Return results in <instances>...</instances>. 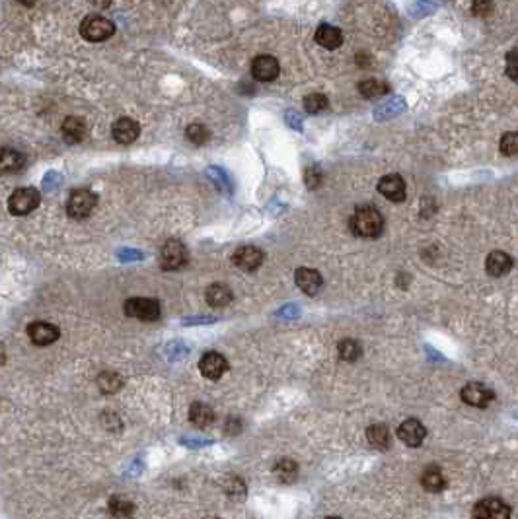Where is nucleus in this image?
I'll list each match as a JSON object with an SVG mask.
<instances>
[{
	"mask_svg": "<svg viewBox=\"0 0 518 519\" xmlns=\"http://www.w3.org/2000/svg\"><path fill=\"white\" fill-rule=\"evenodd\" d=\"M353 234L359 237H378L384 230V218L374 207H360L355 210L351 218Z\"/></svg>",
	"mask_w": 518,
	"mask_h": 519,
	"instance_id": "1",
	"label": "nucleus"
},
{
	"mask_svg": "<svg viewBox=\"0 0 518 519\" xmlns=\"http://www.w3.org/2000/svg\"><path fill=\"white\" fill-rule=\"evenodd\" d=\"M114 34H115L114 22L104 16H97V14L86 16L84 18V22L80 24V35H82L86 41H90V43H102V41L109 39Z\"/></svg>",
	"mask_w": 518,
	"mask_h": 519,
	"instance_id": "2",
	"label": "nucleus"
},
{
	"mask_svg": "<svg viewBox=\"0 0 518 519\" xmlns=\"http://www.w3.org/2000/svg\"><path fill=\"white\" fill-rule=\"evenodd\" d=\"M41 202V195L32 187H22L16 189L8 199V210L14 216H26L29 212H34Z\"/></svg>",
	"mask_w": 518,
	"mask_h": 519,
	"instance_id": "3",
	"label": "nucleus"
},
{
	"mask_svg": "<svg viewBox=\"0 0 518 519\" xmlns=\"http://www.w3.org/2000/svg\"><path fill=\"white\" fill-rule=\"evenodd\" d=\"M97 195L90 189H76L72 191L71 197L67 200V212L69 216L74 220H82L92 214V210L96 208Z\"/></svg>",
	"mask_w": 518,
	"mask_h": 519,
	"instance_id": "4",
	"label": "nucleus"
},
{
	"mask_svg": "<svg viewBox=\"0 0 518 519\" xmlns=\"http://www.w3.org/2000/svg\"><path fill=\"white\" fill-rule=\"evenodd\" d=\"M472 519H510V508L500 498L489 496L475 504Z\"/></svg>",
	"mask_w": 518,
	"mask_h": 519,
	"instance_id": "5",
	"label": "nucleus"
},
{
	"mask_svg": "<svg viewBox=\"0 0 518 519\" xmlns=\"http://www.w3.org/2000/svg\"><path fill=\"white\" fill-rule=\"evenodd\" d=\"M125 313L141 321H156L160 317V303L152 298H131L125 302Z\"/></svg>",
	"mask_w": 518,
	"mask_h": 519,
	"instance_id": "6",
	"label": "nucleus"
},
{
	"mask_svg": "<svg viewBox=\"0 0 518 519\" xmlns=\"http://www.w3.org/2000/svg\"><path fill=\"white\" fill-rule=\"evenodd\" d=\"M160 265L166 270H177L187 265V249L179 240H170L160 251Z\"/></svg>",
	"mask_w": 518,
	"mask_h": 519,
	"instance_id": "7",
	"label": "nucleus"
},
{
	"mask_svg": "<svg viewBox=\"0 0 518 519\" xmlns=\"http://www.w3.org/2000/svg\"><path fill=\"white\" fill-rule=\"evenodd\" d=\"M27 337L36 346H49L61 337V333H59V329L55 327L53 323L34 321V323L27 325Z\"/></svg>",
	"mask_w": 518,
	"mask_h": 519,
	"instance_id": "8",
	"label": "nucleus"
},
{
	"mask_svg": "<svg viewBox=\"0 0 518 519\" xmlns=\"http://www.w3.org/2000/svg\"><path fill=\"white\" fill-rule=\"evenodd\" d=\"M279 72H281L279 61L271 55H259L252 62V76L259 82H273L279 76Z\"/></svg>",
	"mask_w": 518,
	"mask_h": 519,
	"instance_id": "9",
	"label": "nucleus"
},
{
	"mask_svg": "<svg viewBox=\"0 0 518 519\" xmlns=\"http://www.w3.org/2000/svg\"><path fill=\"white\" fill-rule=\"evenodd\" d=\"M199 370L207 380H220L229 370V362L220 352H207L203 354L201 362H199Z\"/></svg>",
	"mask_w": 518,
	"mask_h": 519,
	"instance_id": "10",
	"label": "nucleus"
},
{
	"mask_svg": "<svg viewBox=\"0 0 518 519\" xmlns=\"http://www.w3.org/2000/svg\"><path fill=\"white\" fill-rule=\"evenodd\" d=\"M397 436H400V440L404 441L405 445L419 448L423 440H425V436H427V430H425V426L417 418H407L397 428Z\"/></svg>",
	"mask_w": 518,
	"mask_h": 519,
	"instance_id": "11",
	"label": "nucleus"
},
{
	"mask_svg": "<svg viewBox=\"0 0 518 519\" xmlns=\"http://www.w3.org/2000/svg\"><path fill=\"white\" fill-rule=\"evenodd\" d=\"M462 401L465 405H472V407L485 408L493 401V391L489 387H485L483 383H468L464 389H462Z\"/></svg>",
	"mask_w": 518,
	"mask_h": 519,
	"instance_id": "12",
	"label": "nucleus"
},
{
	"mask_svg": "<svg viewBox=\"0 0 518 519\" xmlns=\"http://www.w3.org/2000/svg\"><path fill=\"white\" fill-rule=\"evenodd\" d=\"M378 191H380L388 200H392V202H402V200H405V195H407L405 181L402 179V175H397V173H392V175L382 177V179L378 181Z\"/></svg>",
	"mask_w": 518,
	"mask_h": 519,
	"instance_id": "13",
	"label": "nucleus"
},
{
	"mask_svg": "<svg viewBox=\"0 0 518 519\" xmlns=\"http://www.w3.org/2000/svg\"><path fill=\"white\" fill-rule=\"evenodd\" d=\"M111 134H114V139L119 144H132L135 140L139 139V134H141V127L131 117H121V119H117L114 123Z\"/></svg>",
	"mask_w": 518,
	"mask_h": 519,
	"instance_id": "14",
	"label": "nucleus"
},
{
	"mask_svg": "<svg viewBox=\"0 0 518 519\" xmlns=\"http://www.w3.org/2000/svg\"><path fill=\"white\" fill-rule=\"evenodd\" d=\"M232 263L236 265L238 268L242 270H255L259 268V265L264 263V251L257 249V247H252V245H246V247H240L236 249V253L232 255Z\"/></svg>",
	"mask_w": 518,
	"mask_h": 519,
	"instance_id": "15",
	"label": "nucleus"
},
{
	"mask_svg": "<svg viewBox=\"0 0 518 519\" xmlns=\"http://www.w3.org/2000/svg\"><path fill=\"white\" fill-rule=\"evenodd\" d=\"M294 278H297V284H299L300 290L308 296H316L322 290V286H324L322 275L314 268H299L294 272Z\"/></svg>",
	"mask_w": 518,
	"mask_h": 519,
	"instance_id": "16",
	"label": "nucleus"
},
{
	"mask_svg": "<svg viewBox=\"0 0 518 519\" xmlns=\"http://www.w3.org/2000/svg\"><path fill=\"white\" fill-rule=\"evenodd\" d=\"M26 165V154L14 148H0V173H18Z\"/></svg>",
	"mask_w": 518,
	"mask_h": 519,
	"instance_id": "17",
	"label": "nucleus"
},
{
	"mask_svg": "<svg viewBox=\"0 0 518 519\" xmlns=\"http://www.w3.org/2000/svg\"><path fill=\"white\" fill-rule=\"evenodd\" d=\"M316 43L322 45L327 51H334L337 47H341L343 34L339 27L329 26V24H322L316 32Z\"/></svg>",
	"mask_w": 518,
	"mask_h": 519,
	"instance_id": "18",
	"label": "nucleus"
},
{
	"mask_svg": "<svg viewBox=\"0 0 518 519\" xmlns=\"http://www.w3.org/2000/svg\"><path fill=\"white\" fill-rule=\"evenodd\" d=\"M510 268H512V259H510L507 253L503 251H493L487 261H485V270L491 275V277H503L507 275Z\"/></svg>",
	"mask_w": 518,
	"mask_h": 519,
	"instance_id": "19",
	"label": "nucleus"
},
{
	"mask_svg": "<svg viewBox=\"0 0 518 519\" xmlns=\"http://www.w3.org/2000/svg\"><path fill=\"white\" fill-rule=\"evenodd\" d=\"M61 132L67 142L76 144V142H80V140L84 139V134H86V123L82 121L80 117H67V119L62 121Z\"/></svg>",
	"mask_w": 518,
	"mask_h": 519,
	"instance_id": "20",
	"label": "nucleus"
},
{
	"mask_svg": "<svg viewBox=\"0 0 518 519\" xmlns=\"http://www.w3.org/2000/svg\"><path fill=\"white\" fill-rule=\"evenodd\" d=\"M205 298L211 307H226L232 302V290L224 284H211L205 292Z\"/></svg>",
	"mask_w": 518,
	"mask_h": 519,
	"instance_id": "21",
	"label": "nucleus"
},
{
	"mask_svg": "<svg viewBox=\"0 0 518 519\" xmlns=\"http://www.w3.org/2000/svg\"><path fill=\"white\" fill-rule=\"evenodd\" d=\"M421 485L425 490H429V492H440V490H444V486H447V478L442 475V469L435 467V465H430V467L425 469V473L421 476Z\"/></svg>",
	"mask_w": 518,
	"mask_h": 519,
	"instance_id": "22",
	"label": "nucleus"
},
{
	"mask_svg": "<svg viewBox=\"0 0 518 519\" xmlns=\"http://www.w3.org/2000/svg\"><path fill=\"white\" fill-rule=\"evenodd\" d=\"M189 420L197 428H207L214 422V410L205 403H193L189 408Z\"/></svg>",
	"mask_w": 518,
	"mask_h": 519,
	"instance_id": "23",
	"label": "nucleus"
},
{
	"mask_svg": "<svg viewBox=\"0 0 518 519\" xmlns=\"http://www.w3.org/2000/svg\"><path fill=\"white\" fill-rule=\"evenodd\" d=\"M107 506H109V511L115 519H132V515H135V504L123 496H114Z\"/></svg>",
	"mask_w": 518,
	"mask_h": 519,
	"instance_id": "24",
	"label": "nucleus"
},
{
	"mask_svg": "<svg viewBox=\"0 0 518 519\" xmlns=\"http://www.w3.org/2000/svg\"><path fill=\"white\" fill-rule=\"evenodd\" d=\"M367 440L376 450H386L390 445V432L384 424H372L367 430Z\"/></svg>",
	"mask_w": 518,
	"mask_h": 519,
	"instance_id": "25",
	"label": "nucleus"
},
{
	"mask_svg": "<svg viewBox=\"0 0 518 519\" xmlns=\"http://www.w3.org/2000/svg\"><path fill=\"white\" fill-rule=\"evenodd\" d=\"M337 352H339V358L345 360V362H355L362 354V346L357 340H353V338H345L337 345Z\"/></svg>",
	"mask_w": 518,
	"mask_h": 519,
	"instance_id": "26",
	"label": "nucleus"
},
{
	"mask_svg": "<svg viewBox=\"0 0 518 519\" xmlns=\"http://www.w3.org/2000/svg\"><path fill=\"white\" fill-rule=\"evenodd\" d=\"M297 473H299V467H297V463L290 461V459H282V461H279V463L275 465V475H277V478H279L281 483H285V485L292 483V480L297 478Z\"/></svg>",
	"mask_w": 518,
	"mask_h": 519,
	"instance_id": "27",
	"label": "nucleus"
},
{
	"mask_svg": "<svg viewBox=\"0 0 518 519\" xmlns=\"http://www.w3.org/2000/svg\"><path fill=\"white\" fill-rule=\"evenodd\" d=\"M97 385H100V389L104 391V393H115V391H119L123 387V380H121L119 373L104 372L100 373V378H97Z\"/></svg>",
	"mask_w": 518,
	"mask_h": 519,
	"instance_id": "28",
	"label": "nucleus"
},
{
	"mask_svg": "<svg viewBox=\"0 0 518 519\" xmlns=\"http://www.w3.org/2000/svg\"><path fill=\"white\" fill-rule=\"evenodd\" d=\"M388 84H384V82H380V80H364V82H360L359 84V92L360 95H364V97H369V99H372V97H380V95H384L388 94Z\"/></svg>",
	"mask_w": 518,
	"mask_h": 519,
	"instance_id": "29",
	"label": "nucleus"
},
{
	"mask_svg": "<svg viewBox=\"0 0 518 519\" xmlns=\"http://www.w3.org/2000/svg\"><path fill=\"white\" fill-rule=\"evenodd\" d=\"M185 137L191 140L193 144H205L207 140L211 139V132L209 129L201 125V123H191L187 129H185Z\"/></svg>",
	"mask_w": 518,
	"mask_h": 519,
	"instance_id": "30",
	"label": "nucleus"
},
{
	"mask_svg": "<svg viewBox=\"0 0 518 519\" xmlns=\"http://www.w3.org/2000/svg\"><path fill=\"white\" fill-rule=\"evenodd\" d=\"M327 97L324 94H320V92H314V94H308L304 97V109L308 113H322L324 109H327Z\"/></svg>",
	"mask_w": 518,
	"mask_h": 519,
	"instance_id": "31",
	"label": "nucleus"
},
{
	"mask_svg": "<svg viewBox=\"0 0 518 519\" xmlns=\"http://www.w3.org/2000/svg\"><path fill=\"white\" fill-rule=\"evenodd\" d=\"M499 150L503 156H514V154H518V132H505L500 137Z\"/></svg>",
	"mask_w": 518,
	"mask_h": 519,
	"instance_id": "32",
	"label": "nucleus"
},
{
	"mask_svg": "<svg viewBox=\"0 0 518 519\" xmlns=\"http://www.w3.org/2000/svg\"><path fill=\"white\" fill-rule=\"evenodd\" d=\"M507 74L512 82L518 84V47L510 49L507 55Z\"/></svg>",
	"mask_w": 518,
	"mask_h": 519,
	"instance_id": "33",
	"label": "nucleus"
},
{
	"mask_svg": "<svg viewBox=\"0 0 518 519\" xmlns=\"http://www.w3.org/2000/svg\"><path fill=\"white\" fill-rule=\"evenodd\" d=\"M306 183L310 189H316L318 185H320V172L314 169V167L306 169Z\"/></svg>",
	"mask_w": 518,
	"mask_h": 519,
	"instance_id": "34",
	"label": "nucleus"
},
{
	"mask_svg": "<svg viewBox=\"0 0 518 519\" xmlns=\"http://www.w3.org/2000/svg\"><path fill=\"white\" fill-rule=\"evenodd\" d=\"M472 10H474L475 14H479V16H487V12L491 10V4H485V2L483 4H474Z\"/></svg>",
	"mask_w": 518,
	"mask_h": 519,
	"instance_id": "35",
	"label": "nucleus"
},
{
	"mask_svg": "<svg viewBox=\"0 0 518 519\" xmlns=\"http://www.w3.org/2000/svg\"><path fill=\"white\" fill-rule=\"evenodd\" d=\"M2 362H4V348L0 346V364H2Z\"/></svg>",
	"mask_w": 518,
	"mask_h": 519,
	"instance_id": "36",
	"label": "nucleus"
},
{
	"mask_svg": "<svg viewBox=\"0 0 518 519\" xmlns=\"http://www.w3.org/2000/svg\"><path fill=\"white\" fill-rule=\"evenodd\" d=\"M325 519H341V518H337V515H329V518H325Z\"/></svg>",
	"mask_w": 518,
	"mask_h": 519,
	"instance_id": "37",
	"label": "nucleus"
},
{
	"mask_svg": "<svg viewBox=\"0 0 518 519\" xmlns=\"http://www.w3.org/2000/svg\"><path fill=\"white\" fill-rule=\"evenodd\" d=\"M205 519H220V518H205Z\"/></svg>",
	"mask_w": 518,
	"mask_h": 519,
	"instance_id": "38",
	"label": "nucleus"
}]
</instances>
